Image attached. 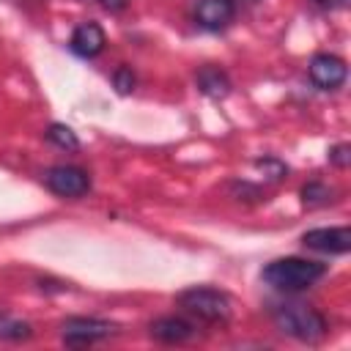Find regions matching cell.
I'll use <instances>...</instances> for the list:
<instances>
[{"label":"cell","mask_w":351,"mask_h":351,"mask_svg":"<svg viewBox=\"0 0 351 351\" xmlns=\"http://www.w3.org/2000/svg\"><path fill=\"white\" fill-rule=\"evenodd\" d=\"M324 274H326V263L307 261V258H277L261 271L263 282L282 293L304 291V288L315 285Z\"/></svg>","instance_id":"cell-1"},{"label":"cell","mask_w":351,"mask_h":351,"mask_svg":"<svg viewBox=\"0 0 351 351\" xmlns=\"http://www.w3.org/2000/svg\"><path fill=\"white\" fill-rule=\"evenodd\" d=\"M271 318H274V326L288 335V337H296V340H304V343H315L326 335V318L304 304V302H282L271 310Z\"/></svg>","instance_id":"cell-2"},{"label":"cell","mask_w":351,"mask_h":351,"mask_svg":"<svg viewBox=\"0 0 351 351\" xmlns=\"http://www.w3.org/2000/svg\"><path fill=\"white\" fill-rule=\"evenodd\" d=\"M178 304L206 324H225L230 318V299L217 288H186L178 296Z\"/></svg>","instance_id":"cell-3"},{"label":"cell","mask_w":351,"mask_h":351,"mask_svg":"<svg viewBox=\"0 0 351 351\" xmlns=\"http://www.w3.org/2000/svg\"><path fill=\"white\" fill-rule=\"evenodd\" d=\"M44 184L60 195V197H82L88 195L90 189V178L82 167H74V165H55L44 173Z\"/></svg>","instance_id":"cell-4"},{"label":"cell","mask_w":351,"mask_h":351,"mask_svg":"<svg viewBox=\"0 0 351 351\" xmlns=\"http://www.w3.org/2000/svg\"><path fill=\"white\" fill-rule=\"evenodd\" d=\"M63 343L66 346H90L96 340H104L112 335V324L110 321H101V318H85V315H77V318H66L63 326Z\"/></svg>","instance_id":"cell-5"},{"label":"cell","mask_w":351,"mask_h":351,"mask_svg":"<svg viewBox=\"0 0 351 351\" xmlns=\"http://www.w3.org/2000/svg\"><path fill=\"white\" fill-rule=\"evenodd\" d=\"M307 74H310V80H313L315 88H321V90H337L346 82L348 69H346V60L343 58L329 55V52H321V55H315L310 60Z\"/></svg>","instance_id":"cell-6"},{"label":"cell","mask_w":351,"mask_h":351,"mask_svg":"<svg viewBox=\"0 0 351 351\" xmlns=\"http://www.w3.org/2000/svg\"><path fill=\"white\" fill-rule=\"evenodd\" d=\"M192 16L203 30H222L233 22L236 3L233 0H195Z\"/></svg>","instance_id":"cell-7"},{"label":"cell","mask_w":351,"mask_h":351,"mask_svg":"<svg viewBox=\"0 0 351 351\" xmlns=\"http://www.w3.org/2000/svg\"><path fill=\"white\" fill-rule=\"evenodd\" d=\"M302 244L318 252L329 255H343L351 250V230L348 228H315L302 236Z\"/></svg>","instance_id":"cell-8"},{"label":"cell","mask_w":351,"mask_h":351,"mask_svg":"<svg viewBox=\"0 0 351 351\" xmlns=\"http://www.w3.org/2000/svg\"><path fill=\"white\" fill-rule=\"evenodd\" d=\"M104 44H107L104 30H101L96 22H82V25H77L74 33H71V41H69L71 52L80 55V58H96V55L104 49Z\"/></svg>","instance_id":"cell-9"},{"label":"cell","mask_w":351,"mask_h":351,"mask_svg":"<svg viewBox=\"0 0 351 351\" xmlns=\"http://www.w3.org/2000/svg\"><path fill=\"white\" fill-rule=\"evenodd\" d=\"M151 337L159 343H186L195 337V324L181 315H162L151 324Z\"/></svg>","instance_id":"cell-10"},{"label":"cell","mask_w":351,"mask_h":351,"mask_svg":"<svg viewBox=\"0 0 351 351\" xmlns=\"http://www.w3.org/2000/svg\"><path fill=\"white\" fill-rule=\"evenodd\" d=\"M197 88H200L206 96H211V99H222V96L230 93V80H228V74H225L222 69H217V66H203V69L197 71Z\"/></svg>","instance_id":"cell-11"},{"label":"cell","mask_w":351,"mask_h":351,"mask_svg":"<svg viewBox=\"0 0 351 351\" xmlns=\"http://www.w3.org/2000/svg\"><path fill=\"white\" fill-rule=\"evenodd\" d=\"M47 137H49V143H55V145L63 148V151H77V148H80L77 134H74L69 126H63V123H52V126L47 129Z\"/></svg>","instance_id":"cell-12"},{"label":"cell","mask_w":351,"mask_h":351,"mask_svg":"<svg viewBox=\"0 0 351 351\" xmlns=\"http://www.w3.org/2000/svg\"><path fill=\"white\" fill-rule=\"evenodd\" d=\"M329 186H324V184H318V181H310L307 186H302V203L304 206H324V203H329Z\"/></svg>","instance_id":"cell-13"},{"label":"cell","mask_w":351,"mask_h":351,"mask_svg":"<svg viewBox=\"0 0 351 351\" xmlns=\"http://www.w3.org/2000/svg\"><path fill=\"white\" fill-rule=\"evenodd\" d=\"M0 337H5V340H22V337H30V326L22 324V321H8L5 315H0Z\"/></svg>","instance_id":"cell-14"},{"label":"cell","mask_w":351,"mask_h":351,"mask_svg":"<svg viewBox=\"0 0 351 351\" xmlns=\"http://www.w3.org/2000/svg\"><path fill=\"white\" fill-rule=\"evenodd\" d=\"M112 82H115V88H118L121 93H129V90L134 88V74H132V69H126V66H121V69L115 71V77H112Z\"/></svg>","instance_id":"cell-15"},{"label":"cell","mask_w":351,"mask_h":351,"mask_svg":"<svg viewBox=\"0 0 351 351\" xmlns=\"http://www.w3.org/2000/svg\"><path fill=\"white\" fill-rule=\"evenodd\" d=\"M348 159H351V156H348V145H337V148L329 151V162L337 165V167H346Z\"/></svg>","instance_id":"cell-16"},{"label":"cell","mask_w":351,"mask_h":351,"mask_svg":"<svg viewBox=\"0 0 351 351\" xmlns=\"http://www.w3.org/2000/svg\"><path fill=\"white\" fill-rule=\"evenodd\" d=\"M126 3L129 0H99V5L107 11H121V8H126Z\"/></svg>","instance_id":"cell-17"},{"label":"cell","mask_w":351,"mask_h":351,"mask_svg":"<svg viewBox=\"0 0 351 351\" xmlns=\"http://www.w3.org/2000/svg\"><path fill=\"white\" fill-rule=\"evenodd\" d=\"M318 5H326V8H340V5H346V0H315Z\"/></svg>","instance_id":"cell-18"},{"label":"cell","mask_w":351,"mask_h":351,"mask_svg":"<svg viewBox=\"0 0 351 351\" xmlns=\"http://www.w3.org/2000/svg\"><path fill=\"white\" fill-rule=\"evenodd\" d=\"M250 3H255V0H250Z\"/></svg>","instance_id":"cell-19"}]
</instances>
